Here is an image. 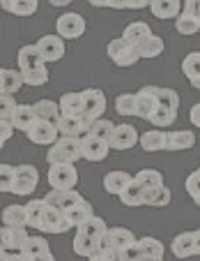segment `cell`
Returning a JSON list of instances; mask_svg holds the SVG:
<instances>
[{"label":"cell","instance_id":"6da1fadb","mask_svg":"<svg viewBox=\"0 0 200 261\" xmlns=\"http://www.w3.org/2000/svg\"><path fill=\"white\" fill-rule=\"evenodd\" d=\"M83 158V148H81V139H64L60 137L58 143L51 146L46 153L49 164H74Z\"/></svg>","mask_w":200,"mask_h":261},{"label":"cell","instance_id":"7a4b0ae2","mask_svg":"<svg viewBox=\"0 0 200 261\" xmlns=\"http://www.w3.org/2000/svg\"><path fill=\"white\" fill-rule=\"evenodd\" d=\"M106 54H108V58H111L113 63L117 65V67H131V65H136L138 60H141L136 46L129 44L124 37H117V40L108 42Z\"/></svg>","mask_w":200,"mask_h":261},{"label":"cell","instance_id":"3957f363","mask_svg":"<svg viewBox=\"0 0 200 261\" xmlns=\"http://www.w3.org/2000/svg\"><path fill=\"white\" fill-rule=\"evenodd\" d=\"M46 180L53 190H60V192H67V190H74L78 182V171L74 164H51L49 173H46Z\"/></svg>","mask_w":200,"mask_h":261},{"label":"cell","instance_id":"277c9868","mask_svg":"<svg viewBox=\"0 0 200 261\" xmlns=\"http://www.w3.org/2000/svg\"><path fill=\"white\" fill-rule=\"evenodd\" d=\"M39 182V171L32 164H19L14 171V182H12V194L16 197H25L37 190Z\"/></svg>","mask_w":200,"mask_h":261},{"label":"cell","instance_id":"5b68a950","mask_svg":"<svg viewBox=\"0 0 200 261\" xmlns=\"http://www.w3.org/2000/svg\"><path fill=\"white\" fill-rule=\"evenodd\" d=\"M136 236H134L129 229L124 227H113L106 231V236L102 238V250H111V252H117L122 254L124 250H129L131 245H136Z\"/></svg>","mask_w":200,"mask_h":261},{"label":"cell","instance_id":"8992f818","mask_svg":"<svg viewBox=\"0 0 200 261\" xmlns=\"http://www.w3.org/2000/svg\"><path fill=\"white\" fill-rule=\"evenodd\" d=\"M55 30L62 40H76L85 33V19L76 12H64L58 21H55Z\"/></svg>","mask_w":200,"mask_h":261},{"label":"cell","instance_id":"52a82bcc","mask_svg":"<svg viewBox=\"0 0 200 261\" xmlns=\"http://www.w3.org/2000/svg\"><path fill=\"white\" fill-rule=\"evenodd\" d=\"M159 90L161 88H156V86H143L141 90L136 93V116L143 120H150L152 116H154L156 107H159V102H156V97H159Z\"/></svg>","mask_w":200,"mask_h":261},{"label":"cell","instance_id":"ba28073f","mask_svg":"<svg viewBox=\"0 0 200 261\" xmlns=\"http://www.w3.org/2000/svg\"><path fill=\"white\" fill-rule=\"evenodd\" d=\"M28 139L35 146H53V143L60 141L58 125L49 123V120H37V123L32 125V129L28 132Z\"/></svg>","mask_w":200,"mask_h":261},{"label":"cell","instance_id":"9c48e42d","mask_svg":"<svg viewBox=\"0 0 200 261\" xmlns=\"http://www.w3.org/2000/svg\"><path fill=\"white\" fill-rule=\"evenodd\" d=\"M37 49L42 54V58H44V63H58L64 56V42L60 35H44L37 42Z\"/></svg>","mask_w":200,"mask_h":261},{"label":"cell","instance_id":"30bf717a","mask_svg":"<svg viewBox=\"0 0 200 261\" xmlns=\"http://www.w3.org/2000/svg\"><path fill=\"white\" fill-rule=\"evenodd\" d=\"M81 95H83V114L94 120L102 118L106 111V95L99 88H85Z\"/></svg>","mask_w":200,"mask_h":261},{"label":"cell","instance_id":"8fae6325","mask_svg":"<svg viewBox=\"0 0 200 261\" xmlns=\"http://www.w3.org/2000/svg\"><path fill=\"white\" fill-rule=\"evenodd\" d=\"M175 30L180 35H195L200 30V16L195 14V0L184 3V10L175 21Z\"/></svg>","mask_w":200,"mask_h":261},{"label":"cell","instance_id":"7c38bea8","mask_svg":"<svg viewBox=\"0 0 200 261\" xmlns=\"http://www.w3.org/2000/svg\"><path fill=\"white\" fill-rule=\"evenodd\" d=\"M136 143H141V134L136 132V127L122 123L115 127V134H113V139H111V150H129V148H134Z\"/></svg>","mask_w":200,"mask_h":261},{"label":"cell","instance_id":"4fadbf2b","mask_svg":"<svg viewBox=\"0 0 200 261\" xmlns=\"http://www.w3.org/2000/svg\"><path fill=\"white\" fill-rule=\"evenodd\" d=\"M81 148H83V160H88V162H104L108 158V150H111L106 141L92 137V134L81 139Z\"/></svg>","mask_w":200,"mask_h":261},{"label":"cell","instance_id":"5bb4252c","mask_svg":"<svg viewBox=\"0 0 200 261\" xmlns=\"http://www.w3.org/2000/svg\"><path fill=\"white\" fill-rule=\"evenodd\" d=\"M81 199H83V197H81L76 190H67V192H60V190H51V192L44 197V201H46V206L55 208V211L67 213L69 208L76 206Z\"/></svg>","mask_w":200,"mask_h":261},{"label":"cell","instance_id":"9a60e30c","mask_svg":"<svg viewBox=\"0 0 200 261\" xmlns=\"http://www.w3.org/2000/svg\"><path fill=\"white\" fill-rule=\"evenodd\" d=\"M72 229V224L67 222V217H64L62 211H55V208H46L44 213V220H42V227H39V231L44 233H64Z\"/></svg>","mask_w":200,"mask_h":261},{"label":"cell","instance_id":"2e32d148","mask_svg":"<svg viewBox=\"0 0 200 261\" xmlns=\"http://www.w3.org/2000/svg\"><path fill=\"white\" fill-rule=\"evenodd\" d=\"M0 238H3V252H23V247H25V243H28L30 236L25 233V229L3 227Z\"/></svg>","mask_w":200,"mask_h":261},{"label":"cell","instance_id":"e0dca14e","mask_svg":"<svg viewBox=\"0 0 200 261\" xmlns=\"http://www.w3.org/2000/svg\"><path fill=\"white\" fill-rule=\"evenodd\" d=\"M182 10H184V3H180V0H152L150 3V12L154 19H175L182 14Z\"/></svg>","mask_w":200,"mask_h":261},{"label":"cell","instance_id":"ac0fdd59","mask_svg":"<svg viewBox=\"0 0 200 261\" xmlns=\"http://www.w3.org/2000/svg\"><path fill=\"white\" fill-rule=\"evenodd\" d=\"M16 63H19V72H30V69H37V67H44V58L39 54L37 44H28V46H21L19 56H16Z\"/></svg>","mask_w":200,"mask_h":261},{"label":"cell","instance_id":"d6986e66","mask_svg":"<svg viewBox=\"0 0 200 261\" xmlns=\"http://www.w3.org/2000/svg\"><path fill=\"white\" fill-rule=\"evenodd\" d=\"M134 182V176L127 171H108L106 176H104V190H106L108 194H120L124 192V190L129 188Z\"/></svg>","mask_w":200,"mask_h":261},{"label":"cell","instance_id":"ffe728a7","mask_svg":"<svg viewBox=\"0 0 200 261\" xmlns=\"http://www.w3.org/2000/svg\"><path fill=\"white\" fill-rule=\"evenodd\" d=\"M141 148L145 153H161L168 148V132L163 129H150L141 134Z\"/></svg>","mask_w":200,"mask_h":261},{"label":"cell","instance_id":"44dd1931","mask_svg":"<svg viewBox=\"0 0 200 261\" xmlns=\"http://www.w3.org/2000/svg\"><path fill=\"white\" fill-rule=\"evenodd\" d=\"M37 114H35V107L32 104H19L14 111V116H12V123H14L16 129H21V132L28 134L30 129H32V125L37 123Z\"/></svg>","mask_w":200,"mask_h":261},{"label":"cell","instance_id":"7402d4cb","mask_svg":"<svg viewBox=\"0 0 200 261\" xmlns=\"http://www.w3.org/2000/svg\"><path fill=\"white\" fill-rule=\"evenodd\" d=\"M55 125H58L60 137H64V139H83L85 137L81 116H78V118H72V116H60V118L55 120Z\"/></svg>","mask_w":200,"mask_h":261},{"label":"cell","instance_id":"603a6c76","mask_svg":"<svg viewBox=\"0 0 200 261\" xmlns=\"http://www.w3.org/2000/svg\"><path fill=\"white\" fill-rule=\"evenodd\" d=\"M72 245H74V252H76L78 256H85V259H92V256L102 250V241H97V238H92V236H85V233H81V231H76Z\"/></svg>","mask_w":200,"mask_h":261},{"label":"cell","instance_id":"cb8c5ba5","mask_svg":"<svg viewBox=\"0 0 200 261\" xmlns=\"http://www.w3.org/2000/svg\"><path fill=\"white\" fill-rule=\"evenodd\" d=\"M64 217H67V222L72 224V227H81V224H85L88 220H92L94 213H92V203L85 201V199H81V201L76 203V206H72L67 213H64Z\"/></svg>","mask_w":200,"mask_h":261},{"label":"cell","instance_id":"d4e9b609","mask_svg":"<svg viewBox=\"0 0 200 261\" xmlns=\"http://www.w3.org/2000/svg\"><path fill=\"white\" fill-rule=\"evenodd\" d=\"M195 146V134L191 129H177V132H168V148L171 153H180V150H189Z\"/></svg>","mask_w":200,"mask_h":261},{"label":"cell","instance_id":"484cf974","mask_svg":"<svg viewBox=\"0 0 200 261\" xmlns=\"http://www.w3.org/2000/svg\"><path fill=\"white\" fill-rule=\"evenodd\" d=\"M152 35H154V33L150 30V25H147L145 21H131V23H127L122 37L129 42V44L138 46V44H143L147 37H152Z\"/></svg>","mask_w":200,"mask_h":261},{"label":"cell","instance_id":"4316f807","mask_svg":"<svg viewBox=\"0 0 200 261\" xmlns=\"http://www.w3.org/2000/svg\"><path fill=\"white\" fill-rule=\"evenodd\" d=\"M58 104H60V116H72V118L83 116V95L81 93H64Z\"/></svg>","mask_w":200,"mask_h":261},{"label":"cell","instance_id":"83f0119b","mask_svg":"<svg viewBox=\"0 0 200 261\" xmlns=\"http://www.w3.org/2000/svg\"><path fill=\"white\" fill-rule=\"evenodd\" d=\"M173 256L177 259H189V256H195L193 254V231H182L173 238Z\"/></svg>","mask_w":200,"mask_h":261},{"label":"cell","instance_id":"f1b7e54d","mask_svg":"<svg viewBox=\"0 0 200 261\" xmlns=\"http://www.w3.org/2000/svg\"><path fill=\"white\" fill-rule=\"evenodd\" d=\"M23 86V74L16 69H0V95H14Z\"/></svg>","mask_w":200,"mask_h":261},{"label":"cell","instance_id":"f546056e","mask_svg":"<svg viewBox=\"0 0 200 261\" xmlns=\"http://www.w3.org/2000/svg\"><path fill=\"white\" fill-rule=\"evenodd\" d=\"M134 180H136V185H141L145 192L163 188V176H161V171H156V169H143V171H138L136 176H134Z\"/></svg>","mask_w":200,"mask_h":261},{"label":"cell","instance_id":"4dcf8cb0","mask_svg":"<svg viewBox=\"0 0 200 261\" xmlns=\"http://www.w3.org/2000/svg\"><path fill=\"white\" fill-rule=\"evenodd\" d=\"M3 222H5V227H28V211H25V206H16V203H12V206H7L5 211H3Z\"/></svg>","mask_w":200,"mask_h":261},{"label":"cell","instance_id":"1f68e13d","mask_svg":"<svg viewBox=\"0 0 200 261\" xmlns=\"http://www.w3.org/2000/svg\"><path fill=\"white\" fill-rule=\"evenodd\" d=\"M37 0H3V10L14 16H32L37 12Z\"/></svg>","mask_w":200,"mask_h":261},{"label":"cell","instance_id":"d6a6232c","mask_svg":"<svg viewBox=\"0 0 200 261\" xmlns=\"http://www.w3.org/2000/svg\"><path fill=\"white\" fill-rule=\"evenodd\" d=\"M35 114H37L39 120H49V123H55L60 118V104L53 102V99H39V102L32 104Z\"/></svg>","mask_w":200,"mask_h":261},{"label":"cell","instance_id":"836d02e7","mask_svg":"<svg viewBox=\"0 0 200 261\" xmlns=\"http://www.w3.org/2000/svg\"><path fill=\"white\" fill-rule=\"evenodd\" d=\"M138 247H141V252H143L145 259H163V252H166L163 243L159 241V238H154V236L141 238V241H138Z\"/></svg>","mask_w":200,"mask_h":261},{"label":"cell","instance_id":"e575fe53","mask_svg":"<svg viewBox=\"0 0 200 261\" xmlns=\"http://www.w3.org/2000/svg\"><path fill=\"white\" fill-rule=\"evenodd\" d=\"M46 201L44 199H32V201L25 203V211H28V227L39 229L42 227V220H44V213H46Z\"/></svg>","mask_w":200,"mask_h":261},{"label":"cell","instance_id":"d590c367","mask_svg":"<svg viewBox=\"0 0 200 261\" xmlns=\"http://www.w3.org/2000/svg\"><path fill=\"white\" fill-rule=\"evenodd\" d=\"M145 194H147L145 190H143L141 185H136V180H134L131 185L120 194V201L129 208H138V206H145Z\"/></svg>","mask_w":200,"mask_h":261},{"label":"cell","instance_id":"8d00e7d4","mask_svg":"<svg viewBox=\"0 0 200 261\" xmlns=\"http://www.w3.org/2000/svg\"><path fill=\"white\" fill-rule=\"evenodd\" d=\"M182 72H184V76L191 84L200 81V51H191L189 56H184V60H182Z\"/></svg>","mask_w":200,"mask_h":261},{"label":"cell","instance_id":"74e56055","mask_svg":"<svg viewBox=\"0 0 200 261\" xmlns=\"http://www.w3.org/2000/svg\"><path fill=\"white\" fill-rule=\"evenodd\" d=\"M136 51L141 58H156V56L163 54V40L156 37V35H152V37H147L143 44L136 46Z\"/></svg>","mask_w":200,"mask_h":261},{"label":"cell","instance_id":"f35d334b","mask_svg":"<svg viewBox=\"0 0 200 261\" xmlns=\"http://www.w3.org/2000/svg\"><path fill=\"white\" fill-rule=\"evenodd\" d=\"M23 254H28L30 259H37V256L51 254L46 238H42V236H30L28 243H25V247H23Z\"/></svg>","mask_w":200,"mask_h":261},{"label":"cell","instance_id":"ab89813d","mask_svg":"<svg viewBox=\"0 0 200 261\" xmlns=\"http://www.w3.org/2000/svg\"><path fill=\"white\" fill-rule=\"evenodd\" d=\"M76 231H81V233H85V236H92V238H97V241H102V238L106 236L108 227H106V222H104L102 217L94 215L92 220H88L85 224H81Z\"/></svg>","mask_w":200,"mask_h":261},{"label":"cell","instance_id":"60d3db41","mask_svg":"<svg viewBox=\"0 0 200 261\" xmlns=\"http://www.w3.org/2000/svg\"><path fill=\"white\" fill-rule=\"evenodd\" d=\"M171 199H173L171 190L163 185V188L152 190V192L145 194V206H150V208H166L168 203H171Z\"/></svg>","mask_w":200,"mask_h":261},{"label":"cell","instance_id":"b9f144b4","mask_svg":"<svg viewBox=\"0 0 200 261\" xmlns=\"http://www.w3.org/2000/svg\"><path fill=\"white\" fill-rule=\"evenodd\" d=\"M90 5L94 7H115V10H143L150 3L147 0H129V3H120V0H92Z\"/></svg>","mask_w":200,"mask_h":261},{"label":"cell","instance_id":"7bdbcfd3","mask_svg":"<svg viewBox=\"0 0 200 261\" xmlns=\"http://www.w3.org/2000/svg\"><path fill=\"white\" fill-rule=\"evenodd\" d=\"M136 95L134 93H122V95H117L115 99V111L120 116H136Z\"/></svg>","mask_w":200,"mask_h":261},{"label":"cell","instance_id":"ee69618b","mask_svg":"<svg viewBox=\"0 0 200 261\" xmlns=\"http://www.w3.org/2000/svg\"><path fill=\"white\" fill-rule=\"evenodd\" d=\"M90 134L97 137V139H102V141H106L108 146H111V139H113V134H115V125H113L111 120H106V118H99V120H94Z\"/></svg>","mask_w":200,"mask_h":261},{"label":"cell","instance_id":"f6af8a7d","mask_svg":"<svg viewBox=\"0 0 200 261\" xmlns=\"http://www.w3.org/2000/svg\"><path fill=\"white\" fill-rule=\"evenodd\" d=\"M156 102H159V107H161V109H168V111L177 114V109H180V95H177L173 88H161V90H159Z\"/></svg>","mask_w":200,"mask_h":261},{"label":"cell","instance_id":"bcb514c9","mask_svg":"<svg viewBox=\"0 0 200 261\" xmlns=\"http://www.w3.org/2000/svg\"><path fill=\"white\" fill-rule=\"evenodd\" d=\"M23 74V84L25 86H32V88H37V86H44L46 81H49V69L44 67H37V69H30V72H21Z\"/></svg>","mask_w":200,"mask_h":261},{"label":"cell","instance_id":"7dc6e473","mask_svg":"<svg viewBox=\"0 0 200 261\" xmlns=\"http://www.w3.org/2000/svg\"><path fill=\"white\" fill-rule=\"evenodd\" d=\"M175 118H177V114H173V111H168V109L156 107V111L150 118V123L154 125V129H163V127H171V125L175 123Z\"/></svg>","mask_w":200,"mask_h":261},{"label":"cell","instance_id":"c3c4849f","mask_svg":"<svg viewBox=\"0 0 200 261\" xmlns=\"http://www.w3.org/2000/svg\"><path fill=\"white\" fill-rule=\"evenodd\" d=\"M14 171H16V167H10V164H0V190H3V192H12Z\"/></svg>","mask_w":200,"mask_h":261},{"label":"cell","instance_id":"681fc988","mask_svg":"<svg viewBox=\"0 0 200 261\" xmlns=\"http://www.w3.org/2000/svg\"><path fill=\"white\" fill-rule=\"evenodd\" d=\"M0 107H3V111H0V118H12L16 111V99L12 97V95H0Z\"/></svg>","mask_w":200,"mask_h":261},{"label":"cell","instance_id":"f907efd6","mask_svg":"<svg viewBox=\"0 0 200 261\" xmlns=\"http://www.w3.org/2000/svg\"><path fill=\"white\" fill-rule=\"evenodd\" d=\"M14 123L12 118H0V146H5L12 137H14Z\"/></svg>","mask_w":200,"mask_h":261},{"label":"cell","instance_id":"816d5d0a","mask_svg":"<svg viewBox=\"0 0 200 261\" xmlns=\"http://www.w3.org/2000/svg\"><path fill=\"white\" fill-rule=\"evenodd\" d=\"M186 192L191 194V199L200 197V171H193L189 178H186Z\"/></svg>","mask_w":200,"mask_h":261},{"label":"cell","instance_id":"f5cc1de1","mask_svg":"<svg viewBox=\"0 0 200 261\" xmlns=\"http://www.w3.org/2000/svg\"><path fill=\"white\" fill-rule=\"evenodd\" d=\"M120 256H122V261H143V259H145V256H143V252H141V247H138V243H136V245H131L129 250H124Z\"/></svg>","mask_w":200,"mask_h":261},{"label":"cell","instance_id":"db71d44e","mask_svg":"<svg viewBox=\"0 0 200 261\" xmlns=\"http://www.w3.org/2000/svg\"><path fill=\"white\" fill-rule=\"evenodd\" d=\"M90 261H122V256L117 254V252H111V250H99Z\"/></svg>","mask_w":200,"mask_h":261},{"label":"cell","instance_id":"11a10c76","mask_svg":"<svg viewBox=\"0 0 200 261\" xmlns=\"http://www.w3.org/2000/svg\"><path fill=\"white\" fill-rule=\"evenodd\" d=\"M0 261H32V259L28 254H23V252H3Z\"/></svg>","mask_w":200,"mask_h":261},{"label":"cell","instance_id":"9f6ffc18","mask_svg":"<svg viewBox=\"0 0 200 261\" xmlns=\"http://www.w3.org/2000/svg\"><path fill=\"white\" fill-rule=\"evenodd\" d=\"M189 120H191V123L195 125V127L200 129V102L191 107V111H189Z\"/></svg>","mask_w":200,"mask_h":261},{"label":"cell","instance_id":"6f0895ef","mask_svg":"<svg viewBox=\"0 0 200 261\" xmlns=\"http://www.w3.org/2000/svg\"><path fill=\"white\" fill-rule=\"evenodd\" d=\"M193 254L200 256V229L193 231Z\"/></svg>","mask_w":200,"mask_h":261},{"label":"cell","instance_id":"680465c9","mask_svg":"<svg viewBox=\"0 0 200 261\" xmlns=\"http://www.w3.org/2000/svg\"><path fill=\"white\" fill-rule=\"evenodd\" d=\"M32 261H55V259H53V254H46V256H37V259H32Z\"/></svg>","mask_w":200,"mask_h":261},{"label":"cell","instance_id":"91938a15","mask_svg":"<svg viewBox=\"0 0 200 261\" xmlns=\"http://www.w3.org/2000/svg\"><path fill=\"white\" fill-rule=\"evenodd\" d=\"M51 5H55V7H64V5H69V0H62V3H60V0H53Z\"/></svg>","mask_w":200,"mask_h":261},{"label":"cell","instance_id":"94428289","mask_svg":"<svg viewBox=\"0 0 200 261\" xmlns=\"http://www.w3.org/2000/svg\"><path fill=\"white\" fill-rule=\"evenodd\" d=\"M195 14L200 16V0H195Z\"/></svg>","mask_w":200,"mask_h":261},{"label":"cell","instance_id":"6125c7cd","mask_svg":"<svg viewBox=\"0 0 200 261\" xmlns=\"http://www.w3.org/2000/svg\"><path fill=\"white\" fill-rule=\"evenodd\" d=\"M193 201H195V206H198V208H200V197H198V199H193Z\"/></svg>","mask_w":200,"mask_h":261},{"label":"cell","instance_id":"be15d7a7","mask_svg":"<svg viewBox=\"0 0 200 261\" xmlns=\"http://www.w3.org/2000/svg\"><path fill=\"white\" fill-rule=\"evenodd\" d=\"M143 261H163V259H143Z\"/></svg>","mask_w":200,"mask_h":261},{"label":"cell","instance_id":"e7e4bbea","mask_svg":"<svg viewBox=\"0 0 200 261\" xmlns=\"http://www.w3.org/2000/svg\"><path fill=\"white\" fill-rule=\"evenodd\" d=\"M198 171H200V167H198Z\"/></svg>","mask_w":200,"mask_h":261}]
</instances>
